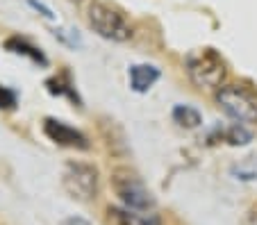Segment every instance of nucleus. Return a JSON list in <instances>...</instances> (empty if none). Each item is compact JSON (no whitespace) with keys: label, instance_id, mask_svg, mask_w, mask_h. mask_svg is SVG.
<instances>
[{"label":"nucleus","instance_id":"nucleus-5","mask_svg":"<svg viewBox=\"0 0 257 225\" xmlns=\"http://www.w3.org/2000/svg\"><path fill=\"white\" fill-rule=\"evenodd\" d=\"M114 189L121 196V200L127 205V209H137V211H148L153 207V196L151 191L144 186V182L137 175L127 171H121L114 175Z\"/></svg>","mask_w":257,"mask_h":225},{"label":"nucleus","instance_id":"nucleus-10","mask_svg":"<svg viewBox=\"0 0 257 225\" xmlns=\"http://www.w3.org/2000/svg\"><path fill=\"white\" fill-rule=\"evenodd\" d=\"M7 48L12 50V53H19V55H28L30 59H34V62H39V64H46V57L44 53H41L39 48H34V46H30L25 39H10L7 41Z\"/></svg>","mask_w":257,"mask_h":225},{"label":"nucleus","instance_id":"nucleus-6","mask_svg":"<svg viewBox=\"0 0 257 225\" xmlns=\"http://www.w3.org/2000/svg\"><path fill=\"white\" fill-rule=\"evenodd\" d=\"M44 132L48 134V139H53L59 146H68V148H87V139L84 134H80L78 130H73L71 125L62 121H55V118H46L44 123Z\"/></svg>","mask_w":257,"mask_h":225},{"label":"nucleus","instance_id":"nucleus-8","mask_svg":"<svg viewBox=\"0 0 257 225\" xmlns=\"http://www.w3.org/2000/svg\"><path fill=\"white\" fill-rule=\"evenodd\" d=\"M130 87L135 89L137 93H144L153 87V84L160 80V71L151 64H135L130 66Z\"/></svg>","mask_w":257,"mask_h":225},{"label":"nucleus","instance_id":"nucleus-12","mask_svg":"<svg viewBox=\"0 0 257 225\" xmlns=\"http://www.w3.org/2000/svg\"><path fill=\"white\" fill-rule=\"evenodd\" d=\"M48 89L53 93H57V96H64V93H66V96H71L73 100L78 98V96H75V89H73V84H71V80H68V75L64 73V75H57V78H53V80H48Z\"/></svg>","mask_w":257,"mask_h":225},{"label":"nucleus","instance_id":"nucleus-15","mask_svg":"<svg viewBox=\"0 0 257 225\" xmlns=\"http://www.w3.org/2000/svg\"><path fill=\"white\" fill-rule=\"evenodd\" d=\"M66 225H89V223H84V220H66Z\"/></svg>","mask_w":257,"mask_h":225},{"label":"nucleus","instance_id":"nucleus-2","mask_svg":"<svg viewBox=\"0 0 257 225\" xmlns=\"http://www.w3.org/2000/svg\"><path fill=\"white\" fill-rule=\"evenodd\" d=\"M216 103L230 118L243 123H257V93L241 84H228L216 91Z\"/></svg>","mask_w":257,"mask_h":225},{"label":"nucleus","instance_id":"nucleus-11","mask_svg":"<svg viewBox=\"0 0 257 225\" xmlns=\"http://www.w3.org/2000/svg\"><path fill=\"white\" fill-rule=\"evenodd\" d=\"M223 139H225L228 143H232V146H246V143L252 139V134L248 132V130H246L243 125L234 123L232 127H228V130L223 132Z\"/></svg>","mask_w":257,"mask_h":225},{"label":"nucleus","instance_id":"nucleus-1","mask_svg":"<svg viewBox=\"0 0 257 225\" xmlns=\"http://www.w3.org/2000/svg\"><path fill=\"white\" fill-rule=\"evenodd\" d=\"M187 73L200 89H221L228 69L214 48H198L187 57Z\"/></svg>","mask_w":257,"mask_h":225},{"label":"nucleus","instance_id":"nucleus-13","mask_svg":"<svg viewBox=\"0 0 257 225\" xmlns=\"http://www.w3.org/2000/svg\"><path fill=\"white\" fill-rule=\"evenodd\" d=\"M14 103H16V93L0 87V107H14Z\"/></svg>","mask_w":257,"mask_h":225},{"label":"nucleus","instance_id":"nucleus-9","mask_svg":"<svg viewBox=\"0 0 257 225\" xmlns=\"http://www.w3.org/2000/svg\"><path fill=\"white\" fill-rule=\"evenodd\" d=\"M173 121L178 123L180 127H187V130H191V127H198L200 125V114L196 112L194 107L178 105V107L173 109Z\"/></svg>","mask_w":257,"mask_h":225},{"label":"nucleus","instance_id":"nucleus-14","mask_svg":"<svg viewBox=\"0 0 257 225\" xmlns=\"http://www.w3.org/2000/svg\"><path fill=\"white\" fill-rule=\"evenodd\" d=\"M30 5H32V7H34V10H39V12H41V14H44V16H46V19H53V12H50V10H48V7L39 5V3H37V0H30Z\"/></svg>","mask_w":257,"mask_h":225},{"label":"nucleus","instance_id":"nucleus-4","mask_svg":"<svg viewBox=\"0 0 257 225\" xmlns=\"http://www.w3.org/2000/svg\"><path fill=\"white\" fill-rule=\"evenodd\" d=\"M64 186L78 200H93L98 193V173L89 164L71 162L64 171Z\"/></svg>","mask_w":257,"mask_h":225},{"label":"nucleus","instance_id":"nucleus-7","mask_svg":"<svg viewBox=\"0 0 257 225\" xmlns=\"http://www.w3.org/2000/svg\"><path fill=\"white\" fill-rule=\"evenodd\" d=\"M107 218L109 225H160V218L155 214H137L132 209H118V207H109Z\"/></svg>","mask_w":257,"mask_h":225},{"label":"nucleus","instance_id":"nucleus-3","mask_svg":"<svg viewBox=\"0 0 257 225\" xmlns=\"http://www.w3.org/2000/svg\"><path fill=\"white\" fill-rule=\"evenodd\" d=\"M89 23L100 37L112 41H125L132 37V30L127 25L125 16L105 3H93L89 10Z\"/></svg>","mask_w":257,"mask_h":225}]
</instances>
